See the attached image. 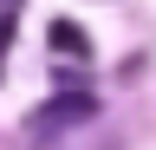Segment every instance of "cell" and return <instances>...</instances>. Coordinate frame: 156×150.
<instances>
[{"instance_id": "obj_1", "label": "cell", "mask_w": 156, "mask_h": 150, "mask_svg": "<svg viewBox=\"0 0 156 150\" xmlns=\"http://www.w3.org/2000/svg\"><path fill=\"white\" fill-rule=\"evenodd\" d=\"M91 111H98V104L85 98V91H58L52 104H39L33 118H26V137H33V144H52L58 130H72V124H85Z\"/></svg>"}, {"instance_id": "obj_2", "label": "cell", "mask_w": 156, "mask_h": 150, "mask_svg": "<svg viewBox=\"0 0 156 150\" xmlns=\"http://www.w3.org/2000/svg\"><path fill=\"white\" fill-rule=\"evenodd\" d=\"M46 39H52V52H58V59H85V52H91L85 26H72V20H52V26H46Z\"/></svg>"}]
</instances>
